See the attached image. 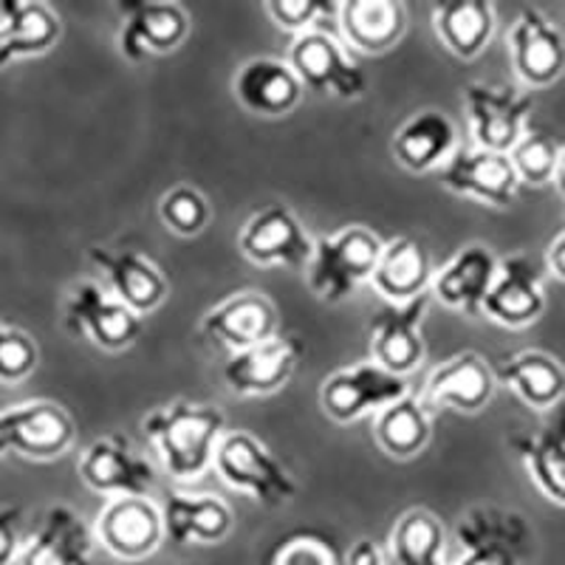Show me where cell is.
I'll return each instance as SVG.
<instances>
[{
  "mask_svg": "<svg viewBox=\"0 0 565 565\" xmlns=\"http://www.w3.org/2000/svg\"><path fill=\"white\" fill-rule=\"evenodd\" d=\"M94 532L71 507L45 509L18 565H94Z\"/></svg>",
  "mask_w": 565,
  "mask_h": 565,
  "instance_id": "obj_22",
  "label": "cell"
},
{
  "mask_svg": "<svg viewBox=\"0 0 565 565\" xmlns=\"http://www.w3.org/2000/svg\"><path fill=\"white\" fill-rule=\"evenodd\" d=\"M337 20L348 43L365 54L391 52L407 26L405 7L393 0H348Z\"/></svg>",
  "mask_w": 565,
  "mask_h": 565,
  "instance_id": "obj_31",
  "label": "cell"
},
{
  "mask_svg": "<svg viewBox=\"0 0 565 565\" xmlns=\"http://www.w3.org/2000/svg\"><path fill=\"white\" fill-rule=\"evenodd\" d=\"M382 246L385 244L380 235H373L367 226L360 224L317 238L315 255L306 266L311 295L322 302L348 300L362 282L373 280Z\"/></svg>",
  "mask_w": 565,
  "mask_h": 565,
  "instance_id": "obj_2",
  "label": "cell"
},
{
  "mask_svg": "<svg viewBox=\"0 0 565 565\" xmlns=\"http://www.w3.org/2000/svg\"><path fill=\"white\" fill-rule=\"evenodd\" d=\"M498 385L518 393L523 405L534 411H554L565 402V367L557 356L546 351H521L498 356L492 362Z\"/></svg>",
  "mask_w": 565,
  "mask_h": 565,
  "instance_id": "obj_29",
  "label": "cell"
},
{
  "mask_svg": "<svg viewBox=\"0 0 565 565\" xmlns=\"http://www.w3.org/2000/svg\"><path fill=\"white\" fill-rule=\"evenodd\" d=\"M88 260L94 269L103 271L105 289L122 300L130 311L139 317H148L168 300L170 282L164 271L136 249H105V246H90Z\"/></svg>",
  "mask_w": 565,
  "mask_h": 565,
  "instance_id": "obj_18",
  "label": "cell"
},
{
  "mask_svg": "<svg viewBox=\"0 0 565 565\" xmlns=\"http://www.w3.org/2000/svg\"><path fill=\"white\" fill-rule=\"evenodd\" d=\"M430 291L411 302H387L371 317V360L396 376H407L424 360L422 322L430 309Z\"/></svg>",
  "mask_w": 565,
  "mask_h": 565,
  "instance_id": "obj_13",
  "label": "cell"
},
{
  "mask_svg": "<svg viewBox=\"0 0 565 565\" xmlns=\"http://www.w3.org/2000/svg\"><path fill=\"white\" fill-rule=\"evenodd\" d=\"M63 322L68 334L110 353L128 351L141 334V317L94 280H79L71 286L63 306Z\"/></svg>",
  "mask_w": 565,
  "mask_h": 565,
  "instance_id": "obj_6",
  "label": "cell"
},
{
  "mask_svg": "<svg viewBox=\"0 0 565 565\" xmlns=\"http://www.w3.org/2000/svg\"><path fill=\"white\" fill-rule=\"evenodd\" d=\"M26 543L23 534V509L0 507V565H12L20 559Z\"/></svg>",
  "mask_w": 565,
  "mask_h": 565,
  "instance_id": "obj_40",
  "label": "cell"
},
{
  "mask_svg": "<svg viewBox=\"0 0 565 565\" xmlns=\"http://www.w3.org/2000/svg\"><path fill=\"white\" fill-rule=\"evenodd\" d=\"M271 565H340V559L326 540L297 534L277 548Z\"/></svg>",
  "mask_w": 565,
  "mask_h": 565,
  "instance_id": "obj_39",
  "label": "cell"
},
{
  "mask_svg": "<svg viewBox=\"0 0 565 565\" xmlns=\"http://www.w3.org/2000/svg\"><path fill=\"white\" fill-rule=\"evenodd\" d=\"M543 311H546V289L537 260L529 255L501 257L481 315L507 328H526L534 326Z\"/></svg>",
  "mask_w": 565,
  "mask_h": 565,
  "instance_id": "obj_16",
  "label": "cell"
},
{
  "mask_svg": "<svg viewBox=\"0 0 565 565\" xmlns=\"http://www.w3.org/2000/svg\"><path fill=\"white\" fill-rule=\"evenodd\" d=\"M238 246L257 266L306 269L315 255V241L286 204H269L255 212L241 230Z\"/></svg>",
  "mask_w": 565,
  "mask_h": 565,
  "instance_id": "obj_12",
  "label": "cell"
},
{
  "mask_svg": "<svg viewBox=\"0 0 565 565\" xmlns=\"http://www.w3.org/2000/svg\"><path fill=\"white\" fill-rule=\"evenodd\" d=\"M463 105L476 148L509 153L529 130L534 97L518 85L469 83L463 88Z\"/></svg>",
  "mask_w": 565,
  "mask_h": 565,
  "instance_id": "obj_8",
  "label": "cell"
},
{
  "mask_svg": "<svg viewBox=\"0 0 565 565\" xmlns=\"http://www.w3.org/2000/svg\"><path fill=\"white\" fill-rule=\"evenodd\" d=\"M266 14L275 20L277 29H286L297 38V34L315 32L322 29L328 18H337L340 7L337 3H326V0H269L266 3Z\"/></svg>",
  "mask_w": 565,
  "mask_h": 565,
  "instance_id": "obj_37",
  "label": "cell"
},
{
  "mask_svg": "<svg viewBox=\"0 0 565 565\" xmlns=\"http://www.w3.org/2000/svg\"><path fill=\"white\" fill-rule=\"evenodd\" d=\"M458 145V128L444 110H416L398 125L391 139L393 159L411 173H430L441 170Z\"/></svg>",
  "mask_w": 565,
  "mask_h": 565,
  "instance_id": "obj_25",
  "label": "cell"
},
{
  "mask_svg": "<svg viewBox=\"0 0 565 565\" xmlns=\"http://www.w3.org/2000/svg\"><path fill=\"white\" fill-rule=\"evenodd\" d=\"M557 141L548 134H540V130H526L523 139L509 150V159H512V168L521 179V184H534L543 186L548 181H554L559 161Z\"/></svg>",
  "mask_w": 565,
  "mask_h": 565,
  "instance_id": "obj_35",
  "label": "cell"
},
{
  "mask_svg": "<svg viewBox=\"0 0 565 565\" xmlns=\"http://www.w3.org/2000/svg\"><path fill=\"white\" fill-rule=\"evenodd\" d=\"M94 537L125 563H139L159 552L164 543V521L161 507L150 498H110L99 509Z\"/></svg>",
  "mask_w": 565,
  "mask_h": 565,
  "instance_id": "obj_14",
  "label": "cell"
},
{
  "mask_svg": "<svg viewBox=\"0 0 565 565\" xmlns=\"http://www.w3.org/2000/svg\"><path fill=\"white\" fill-rule=\"evenodd\" d=\"M300 356L302 342L297 337L277 334L269 342L230 353L224 365V382L238 396H269L286 387Z\"/></svg>",
  "mask_w": 565,
  "mask_h": 565,
  "instance_id": "obj_21",
  "label": "cell"
},
{
  "mask_svg": "<svg viewBox=\"0 0 565 565\" xmlns=\"http://www.w3.org/2000/svg\"><path fill=\"white\" fill-rule=\"evenodd\" d=\"M164 540L173 546H215L230 537L235 514L215 494H193L173 489L161 503Z\"/></svg>",
  "mask_w": 565,
  "mask_h": 565,
  "instance_id": "obj_24",
  "label": "cell"
},
{
  "mask_svg": "<svg viewBox=\"0 0 565 565\" xmlns=\"http://www.w3.org/2000/svg\"><path fill=\"white\" fill-rule=\"evenodd\" d=\"M63 34L60 14L38 0H0V71L52 52Z\"/></svg>",
  "mask_w": 565,
  "mask_h": 565,
  "instance_id": "obj_26",
  "label": "cell"
},
{
  "mask_svg": "<svg viewBox=\"0 0 565 565\" xmlns=\"http://www.w3.org/2000/svg\"><path fill=\"white\" fill-rule=\"evenodd\" d=\"M291 71L302 83V88H311L320 97L337 99H360L365 94V74L351 57L345 45L326 29L297 34L289 45Z\"/></svg>",
  "mask_w": 565,
  "mask_h": 565,
  "instance_id": "obj_9",
  "label": "cell"
},
{
  "mask_svg": "<svg viewBox=\"0 0 565 565\" xmlns=\"http://www.w3.org/2000/svg\"><path fill=\"white\" fill-rule=\"evenodd\" d=\"M79 478L88 489L105 498H150L156 487V469L136 450L130 438L119 433L90 441L79 456Z\"/></svg>",
  "mask_w": 565,
  "mask_h": 565,
  "instance_id": "obj_10",
  "label": "cell"
},
{
  "mask_svg": "<svg viewBox=\"0 0 565 565\" xmlns=\"http://www.w3.org/2000/svg\"><path fill=\"white\" fill-rule=\"evenodd\" d=\"M494 275H498L494 252L483 244H467L441 269L433 271L430 297L452 311L481 315Z\"/></svg>",
  "mask_w": 565,
  "mask_h": 565,
  "instance_id": "obj_23",
  "label": "cell"
},
{
  "mask_svg": "<svg viewBox=\"0 0 565 565\" xmlns=\"http://www.w3.org/2000/svg\"><path fill=\"white\" fill-rule=\"evenodd\" d=\"M509 57L526 88H546L565 71L563 32L540 9H521L509 29Z\"/></svg>",
  "mask_w": 565,
  "mask_h": 565,
  "instance_id": "obj_15",
  "label": "cell"
},
{
  "mask_svg": "<svg viewBox=\"0 0 565 565\" xmlns=\"http://www.w3.org/2000/svg\"><path fill=\"white\" fill-rule=\"evenodd\" d=\"M430 411L413 393L373 416V438L398 461L418 456L430 441Z\"/></svg>",
  "mask_w": 565,
  "mask_h": 565,
  "instance_id": "obj_34",
  "label": "cell"
},
{
  "mask_svg": "<svg viewBox=\"0 0 565 565\" xmlns=\"http://www.w3.org/2000/svg\"><path fill=\"white\" fill-rule=\"evenodd\" d=\"M430 255L413 238H393L382 246L380 264L373 271L371 286L387 302H411L430 291L433 280Z\"/></svg>",
  "mask_w": 565,
  "mask_h": 565,
  "instance_id": "obj_30",
  "label": "cell"
},
{
  "mask_svg": "<svg viewBox=\"0 0 565 565\" xmlns=\"http://www.w3.org/2000/svg\"><path fill=\"white\" fill-rule=\"evenodd\" d=\"M119 12V54L128 63H145L150 57L175 52L190 34V18L184 7L168 0H125Z\"/></svg>",
  "mask_w": 565,
  "mask_h": 565,
  "instance_id": "obj_11",
  "label": "cell"
},
{
  "mask_svg": "<svg viewBox=\"0 0 565 565\" xmlns=\"http://www.w3.org/2000/svg\"><path fill=\"white\" fill-rule=\"evenodd\" d=\"M199 334L230 353L269 342L277 337L275 302L260 291H235L201 317Z\"/></svg>",
  "mask_w": 565,
  "mask_h": 565,
  "instance_id": "obj_17",
  "label": "cell"
},
{
  "mask_svg": "<svg viewBox=\"0 0 565 565\" xmlns=\"http://www.w3.org/2000/svg\"><path fill=\"white\" fill-rule=\"evenodd\" d=\"M215 472L226 487L235 492L249 494L252 501L266 509L286 507L295 501L297 481L280 458L266 447L257 436L246 430H230L221 438L215 461Z\"/></svg>",
  "mask_w": 565,
  "mask_h": 565,
  "instance_id": "obj_3",
  "label": "cell"
},
{
  "mask_svg": "<svg viewBox=\"0 0 565 565\" xmlns=\"http://www.w3.org/2000/svg\"><path fill=\"white\" fill-rule=\"evenodd\" d=\"M224 413L190 398H175L141 418V430L159 452L168 476L175 481H195L212 467L224 438Z\"/></svg>",
  "mask_w": 565,
  "mask_h": 565,
  "instance_id": "obj_1",
  "label": "cell"
},
{
  "mask_svg": "<svg viewBox=\"0 0 565 565\" xmlns=\"http://www.w3.org/2000/svg\"><path fill=\"white\" fill-rule=\"evenodd\" d=\"M521 456L529 478L546 501L565 507V402H559L534 433L509 441Z\"/></svg>",
  "mask_w": 565,
  "mask_h": 565,
  "instance_id": "obj_28",
  "label": "cell"
},
{
  "mask_svg": "<svg viewBox=\"0 0 565 565\" xmlns=\"http://www.w3.org/2000/svg\"><path fill=\"white\" fill-rule=\"evenodd\" d=\"M385 565H447V532L430 509H411L393 523Z\"/></svg>",
  "mask_w": 565,
  "mask_h": 565,
  "instance_id": "obj_33",
  "label": "cell"
},
{
  "mask_svg": "<svg viewBox=\"0 0 565 565\" xmlns=\"http://www.w3.org/2000/svg\"><path fill=\"white\" fill-rule=\"evenodd\" d=\"M438 175L441 186H447L450 193L487 201L492 206L512 204L521 186L509 153H492L483 148H458Z\"/></svg>",
  "mask_w": 565,
  "mask_h": 565,
  "instance_id": "obj_20",
  "label": "cell"
},
{
  "mask_svg": "<svg viewBox=\"0 0 565 565\" xmlns=\"http://www.w3.org/2000/svg\"><path fill=\"white\" fill-rule=\"evenodd\" d=\"M342 565H385V552L373 540H356Z\"/></svg>",
  "mask_w": 565,
  "mask_h": 565,
  "instance_id": "obj_41",
  "label": "cell"
},
{
  "mask_svg": "<svg viewBox=\"0 0 565 565\" xmlns=\"http://www.w3.org/2000/svg\"><path fill=\"white\" fill-rule=\"evenodd\" d=\"M159 218L164 221L170 232L181 238H195L206 230L212 218V210L204 195L190 184H175L173 190L161 195L159 201Z\"/></svg>",
  "mask_w": 565,
  "mask_h": 565,
  "instance_id": "obj_36",
  "label": "cell"
},
{
  "mask_svg": "<svg viewBox=\"0 0 565 565\" xmlns=\"http://www.w3.org/2000/svg\"><path fill=\"white\" fill-rule=\"evenodd\" d=\"M77 438L74 418L63 405L32 398L0 407V458L23 456L29 461H54Z\"/></svg>",
  "mask_w": 565,
  "mask_h": 565,
  "instance_id": "obj_5",
  "label": "cell"
},
{
  "mask_svg": "<svg viewBox=\"0 0 565 565\" xmlns=\"http://www.w3.org/2000/svg\"><path fill=\"white\" fill-rule=\"evenodd\" d=\"M554 184H557L559 195L565 199V148L559 150V161H557V173H554Z\"/></svg>",
  "mask_w": 565,
  "mask_h": 565,
  "instance_id": "obj_43",
  "label": "cell"
},
{
  "mask_svg": "<svg viewBox=\"0 0 565 565\" xmlns=\"http://www.w3.org/2000/svg\"><path fill=\"white\" fill-rule=\"evenodd\" d=\"M456 557L447 565H523L532 552V529L521 512L472 507L452 532Z\"/></svg>",
  "mask_w": 565,
  "mask_h": 565,
  "instance_id": "obj_4",
  "label": "cell"
},
{
  "mask_svg": "<svg viewBox=\"0 0 565 565\" xmlns=\"http://www.w3.org/2000/svg\"><path fill=\"white\" fill-rule=\"evenodd\" d=\"M548 266H552V271L559 280H565V232L554 241L552 249H548Z\"/></svg>",
  "mask_w": 565,
  "mask_h": 565,
  "instance_id": "obj_42",
  "label": "cell"
},
{
  "mask_svg": "<svg viewBox=\"0 0 565 565\" xmlns=\"http://www.w3.org/2000/svg\"><path fill=\"white\" fill-rule=\"evenodd\" d=\"M38 342L26 331L0 322V382L3 385L23 382L38 367Z\"/></svg>",
  "mask_w": 565,
  "mask_h": 565,
  "instance_id": "obj_38",
  "label": "cell"
},
{
  "mask_svg": "<svg viewBox=\"0 0 565 565\" xmlns=\"http://www.w3.org/2000/svg\"><path fill=\"white\" fill-rule=\"evenodd\" d=\"M405 396H411V385H407L405 376L385 371L373 360L328 373L320 385L322 413L334 418L337 424L376 416Z\"/></svg>",
  "mask_w": 565,
  "mask_h": 565,
  "instance_id": "obj_7",
  "label": "cell"
},
{
  "mask_svg": "<svg viewBox=\"0 0 565 565\" xmlns=\"http://www.w3.org/2000/svg\"><path fill=\"white\" fill-rule=\"evenodd\" d=\"M494 385L498 382H494L492 362H487L476 351H463L441 362L427 376L418 398L427 411L450 407L458 413H478L489 405Z\"/></svg>",
  "mask_w": 565,
  "mask_h": 565,
  "instance_id": "obj_19",
  "label": "cell"
},
{
  "mask_svg": "<svg viewBox=\"0 0 565 565\" xmlns=\"http://www.w3.org/2000/svg\"><path fill=\"white\" fill-rule=\"evenodd\" d=\"M232 94L249 114L286 116L300 105L302 83L289 63L275 57H255L238 68L232 79Z\"/></svg>",
  "mask_w": 565,
  "mask_h": 565,
  "instance_id": "obj_27",
  "label": "cell"
},
{
  "mask_svg": "<svg viewBox=\"0 0 565 565\" xmlns=\"http://www.w3.org/2000/svg\"><path fill=\"white\" fill-rule=\"evenodd\" d=\"M433 29L438 40L458 60L483 54L494 32V7L487 0H450L433 9Z\"/></svg>",
  "mask_w": 565,
  "mask_h": 565,
  "instance_id": "obj_32",
  "label": "cell"
}]
</instances>
